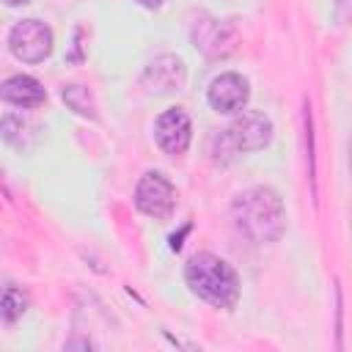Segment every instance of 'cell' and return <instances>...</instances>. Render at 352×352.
<instances>
[{
    "label": "cell",
    "instance_id": "cell-1",
    "mask_svg": "<svg viewBox=\"0 0 352 352\" xmlns=\"http://www.w3.org/2000/svg\"><path fill=\"white\" fill-rule=\"evenodd\" d=\"M234 223L253 242H278L286 231V206L283 198L264 184L248 187L231 204Z\"/></svg>",
    "mask_w": 352,
    "mask_h": 352
},
{
    "label": "cell",
    "instance_id": "cell-2",
    "mask_svg": "<svg viewBox=\"0 0 352 352\" xmlns=\"http://www.w3.org/2000/svg\"><path fill=\"white\" fill-rule=\"evenodd\" d=\"M184 280L195 297H201L214 308L231 311L239 302V278L234 267L214 253L204 250L190 256L184 264Z\"/></svg>",
    "mask_w": 352,
    "mask_h": 352
},
{
    "label": "cell",
    "instance_id": "cell-3",
    "mask_svg": "<svg viewBox=\"0 0 352 352\" xmlns=\"http://www.w3.org/2000/svg\"><path fill=\"white\" fill-rule=\"evenodd\" d=\"M272 140V121L258 110H239V116L217 135H212L209 154L217 165H228L236 154L261 151Z\"/></svg>",
    "mask_w": 352,
    "mask_h": 352
},
{
    "label": "cell",
    "instance_id": "cell-4",
    "mask_svg": "<svg viewBox=\"0 0 352 352\" xmlns=\"http://www.w3.org/2000/svg\"><path fill=\"white\" fill-rule=\"evenodd\" d=\"M52 47H55V38L50 25L33 16L16 22L8 33V50L22 63H44L52 55Z\"/></svg>",
    "mask_w": 352,
    "mask_h": 352
},
{
    "label": "cell",
    "instance_id": "cell-5",
    "mask_svg": "<svg viewBox=\"0 0 352 352\" xmlns=\"http://www.w3.org/2000/svg\"><path fill=\"white\" fill-rule=\"evenodd\" d=\"M135 206L146 217L165 220L176 209V187L160 170H146L135 184Z\"/></svg>",
    "mask_w": 352,
    "mask_h": 352
},
{
    "label": "cell",
    "instance_id": "cell-6",
    "mask_svg": "<svg viewBox=\"0 0 352 352\" xmlns=\"http://www.w3.org/2000/svg\"><path fill=\"white\" fill-rule=\"evenodd\" d=\"M154 138H157V146L170 154V157H179L190 148V140H192V121L190 116L182 110V107H168L157 116L154 121Z\"/></svg>",
    "mask_w": 352,
    "mask_h": 352
},
{
    "label": "cell",
    "instance_id": "cell-7",
    "mask_svg": "<svg viewBox=\"0 0 352 352\" xmlns=\"http://www.w3.org/2000/svg\"><path fill=\"white\" fill-rule=\"evenodd\" d=\"M140 82L151 94H176L187 82V66L179 55H157L154 60L146 63Z\"/></svg>",
    "mask_w": 352,
    "mask_h": 352
},
{
    "label": "cell",
    "instance_id": "cell-8",
    "mask_svg": "<svg viewBox=\"0 0 352 352\" xmlns=\"http://www.w3.org/2000/svg\"><path fill=\"white\" fill-rule=\"evenodd\" d=\"M248 99H250V85L236 72L217 74L206 88V102L217 113H239V110H245Z\"/></svg>",
    "mask_w": 352,
    "mask_h": 352
},
{
    "label": "cell",
    "instance_id": "cell-9",
    "mask_svg": "<svg viewBox=\"0 0 352 352\" xmlns=\"http://www.w3.org/2000/svg\"><path fill=\"white\" fill-rule=\"evenodd\" d=\"M192 44L206 55V58H226L234 44H236V30L228 22L220 19H198L192 28Z\"/></svg>",
    "mask_w": 352,
    "mask_h": 352
},
{
    "label": "cell",
    "instance_id": "cell-10",
    "mask_svg": "<svg viewBox=\"0 0 352 352\" xmlns=\"http://www.w3.org/2000/svg\"><path fill=\"white\" fill-rule=\"evenodd\" d=\"M0 99L14 107H41L47 102V91L36 77L14 74L0 85Z\"/></svg>",
    "mask_w": 352,
    "mask_h": 352
},
{
    "label": "cell",
    "instance_id": "cell-11",
    "mask_svg": "<svg viewBox=\"0 0 352 352\" xmlns=\"http://www.w3.org/2000/svg\"><path fill=\"white\" fill-rule=\"evenodd\" d=\"M0 138H3L11 148L25 151V148H30V143H33L36 132H33V126H30L22 116L8 113V116H3V118H0Z\"/></svg>",
    "mask_w": 352,
    "mask_h": 352
},
{
    "label": "cell",
    "instance_id": "cell-12",
    "mask_svg": "<svg viewBox=\"0 0 352 352\" xmlns=\"http://www.w3.org/2000/svg\"><path fill=\"white\" fill-rule=\"evenodd\" d=\"M28 292L25 289H19V286H14V283H8V286H3L0 289V319L3 322H16V319H22V314L28 311Z\"/></svg>",
    "mask_w": 352,
    "mask_h": 352
},
{
    "label": "cell",
    "instance_id": "cell-13",
    "mask_svg": "<svg viewBox=\"0 0 352 352\" xmlns=\"http://www.w3.org/2000/svg\"><path fill=\"white\" fill-rule=\"evenodd\" d=\"M60 99L77 113V116H82V118H96V102H94V96H91V91L85 88V85H77V82H72V85H63V91H60Z\"/></svg>",
    "mask_w": 352,
    "mask_h": 352
},
{
    "label": "cell",
    "instance_id": "cell-14",
    "mask_svg": "<svg viewBox=\"0 0 352 352\" xmlns=\"http://www.w3.org/2000/svg\"><path fill=\"white\" fill-rule=\"evenodd\" d=\"M135 3H140L143 8H160L162 6V0H135Z\"/></svg>",
    "mask_w": 352,
    "mask_h": 352
},
{
    "label": "cell",
    "instance_id": "cell-15",
    "mask_svg": "<svg viewBox=\"0 0 352 352\" xmlns=\"http://www.w3.org/2000/svg\"><path fill=\"white\" fill-rule=\"evenodd\" d=\"M6 6H11V8H16V6H25V3H30V0H3Z\"/></svg>",
    "mask_w": 352,
    "mask_h": 352
}]
</instances>
